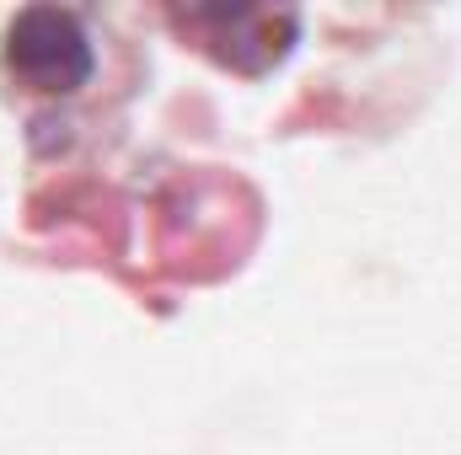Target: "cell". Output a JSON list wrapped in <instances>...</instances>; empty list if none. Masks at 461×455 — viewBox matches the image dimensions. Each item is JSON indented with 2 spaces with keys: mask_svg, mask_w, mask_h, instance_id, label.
Returning a JSON list of instances; mask_svg holds the SVG:
<instances>
[{
  "mask_svg": "<svg viewBox=\"0 0 461 455\" xmlns=\"http://www.w3.org/2000/svg\"><path fill=\"white\" fill-rule=\"evenodd\" d=\"M5 59L38 92H76L92 76V43L81 32V16L59 5L22 11L5 32Z\"/></svg>",
  "mask_w": 461,
  "mask_h": 455,
  "instance_id": "1",
  "label": "cell"
},
{
  "mask_svg": "<svg viewBox=\"0 0 461 455\" xmlns=\"http://www.w3.org/2000/svg\"><path fill=\"white\" fill-rule=\"evenodd\" d=\"M194 27L210 32V49L241 65V70H263L274 65L290 38H295V16L290 11H274V5H204L188 16Z\"/></svg>",
  "mask_w": 461,
  "mask_h": 455,
  "instance_id": "2",
  "label": "cell"
}]
</instances>
